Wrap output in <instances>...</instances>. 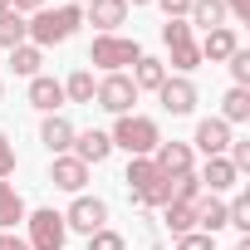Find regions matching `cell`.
I'll list each match as a JSON object with an SVG mask.
<instances>
[{
  "label": "cell",
  "instance_id": "obj_1",
  "mask_svg": "<svg viewBox=\"0 0 250 250\" xmlns=\"http://www.w3.org/2000/svg\"><path fill=\"white\" fill-rule=\"evenodd\" d=\"M123 182H128L133 201H138V206H147V211L172 201V177H167L152 157H133V162H128V177H123Z\"/></svg>",
  "mask_w": 250,
  "mask_h": 250
},
{
  "label": "cell",
  "instance_id": "obj_2",
  "mask_svg": "<svg viewBox=\"0 0 250 250\" xmlns=\"http://www.w3.org/2000/svg\"><path fill=\"white\" fill-rule=\"evenodd\" d=\"M83 25V10L79 5H59V10H35L30 15V44L35 49H49V44H64L74 30Z\"/></svg>",
  "mask_w": 250,
  "mask_h": 250
},
{
  "label": "cell",
  "instance_id": "obj_3",
  "mask_svg": "<svg viewBox=\"0 0 250 250\" xmlns=\"http://www.w3.org/2000/svg\"><path fill=\"white\" fill-rule=\"evenodd\" d=\"M113 147H123L128 157H152L157 152V143H162V133H157V123L152 118H143V113H123L118 123H113Z\"/></svg>",
  "mask_w": 250,
  "mask_h": 250
},
{
  "label": "cell",
  "instance_id": "obj_4",
  "mask_svg": "<svg viewBox=\"0 0 250 250\" xmlns=\"http://www.w3.org/2000/svg\"><path fill=\"white\" fill-rule=\"evenodd\" d=\"M138 59H143L138 40H123V35H98L93 49H88V64H98L103 74H123V69L138 64Z\"/></svg>",
  "mask_w": 250,
  "mask_h": 250
},
{
  "label": "cell",
  "instance_id": "obj_5",
  "mask_svg": "<svg viewBox=\"0 0 250 250\" xmlns=\"http://www.w3.org/2000/svg\"><path fill=\"white\" fill-rule=\"evenodd\" d=\"M162 44H167L172 69H177L182 79L201 64V49H196V35H191V25H187V20H167V25H162Z\"/></svg>",
  "mask_w": 250,
  "mask_h": 250
},
{
  "label": "cell",
  "instance_id": "obj_6",
  "mask_svg": "<svg viewBox=\"0 0 250 250\" xmlns=\"http://www.w3.org/2000/svg\"><path fill=\"white\" fill-rule=\"evenodd\" d=\"M25 226H30V250H64V235H69V226H64V216L54 211V206H44V211H30L25 216Z\"/></svg>",
  "mask_w": 250,
  "mask_h": 250
},
{
  "label": "cell",
  "instance_id": "obj_7",
  "mask_svg": "<svg viewBox=\"0 0 250 250\" xmlns=\"http://www.w3.org/2000/svg\"><path fill=\"white\" fill-rule=\"evenodd\" d=\"M93 103H98L103 113L123 118V113H133V103H138V88H133V79H128V74H103V79H98V93H93Z\"/></svg>",
  "mask_w": 250,
  "mask_h": 250
},
{
  "label": "cell",
  "instance_id": "obj_8",
  "mask_svg": "<svg viewBox=\"0 0 250 250\" xmlns=\"http://www.w3.org/2000/svg\"><path fill=\"white\" fill-rule=\"evenodd\" d=\"M64 226L79 230V235L103 230V226H108V201H98V196H74V206L64 211Z\"/></svg>",
  "mask_w": 250,
  "mask_h": 250
},
{
  "label": "cell",
  "instance_id": "obj_9",
  "mask_svg": "<svg viewBox=\"0 0 250 250\" xmlns=\"http://www.w3.org/2000/svg\"><path fill=\"white\" fill-rule=\"evenodd\" d=\"M157 98H162V108H167L172 118H187V113L196 108V83H191V79H182V74H177V79L167 74V83L157 88Z\"/></svg>",
  "mask_w": 250,
  "mask_h": 250
},
{
  "label": "cell",
  "instance_id": "obj_10",
  "mask_svg": "<svg viewBox=\"0 0 250 250\" xmlns=\"http://www.w3.org/2000/svg\"><path fill=\"white\" fill-rule=\"evenodd\" d=\"M83 20L98 25V35H118V25L128 20V0H88Z\"/></svg>",
  "mask_w": 250,
  "mask_h": 250
},
{
  "label": "cell",
  "instance_id": "obj_11",
  "mask_svg": "<svg viewBox=\"0 0 250 250\" xmlns=\"http://www.w3.org/2000/svg\"><path fill=\"white\" fill-rule=\"evenodd\" d=\"M49 182L59 187V191H74V196H83V182H88V167L74 157V152H64V157H54V167H49Z\"/></svg>",
  "mask_w": 250,
  "mask_h": 250
},
{
  "label": "cell",
  "instance_id": "obj_12",
  "mask_svg": "<svg viewBox=\"0 0 250 250\" xmlns=\"http://www.w3.org/2000/svg\"><path fill=\"white\" fill-rule=\"evenodd\" d=\"M201 191H211V196H221V191H230V187H240V172L230 167V157H206V167H201Z\"/></svg>",
  "mask_w": 250,
  "mask_h": 250
},
{
  "label": "cell",
  "instance_id": "obj_13",
  "mask_svg": "<svg viewBox=\"0 0 250 250\" xmlns=\"http://www.w3.org/2000/svg\"><path fill=\"white\" fill-rule=\"evenodd\" d=\"M191 143H196L206 157H226V147H230V123H221V118H201Z\"/></svg>",
  "mask_w": 250,
  "mask_h": 250
},
{
  "label": "cell",
  "instance_id": "obj_14",
  "mask_svg": "<svg viewBox=\"0 0 250 250\" xmlns=\"http://www.w3.org/2000/svg\"><path fill=\"white\" fill-rule=\"evenodd\" d=\"M108 152H113V138H108V133H98V128H88V133H74V157H79L83 167H98V162H108Z\"/></svg>",
  "mask_w": 250,
  "mask_h": 250
},
{
  "label": "cell",
  "instance_id": "obj_15",
  "mask_svg": "<svg viewBox=\"0 0 250 250\" xmlns=\"http://www.w3.org/2000/svg\"><path fill=\"white\" fill-rule=\"evenodd\" d=\"M74 133H79V128H74L64 113H49V118H44V128H40V143H44L54 157H64V152L74 147Z\"/></svg>",
  "mask_w": 250,
  "mask_h": 250
},
{
  "label": "cell",
  "instance_id": "obj_16",
  "mask_svg": "<svg viewBox=\"0 0 250 250\" xmlns=\"http://www.w3.org/2000/svg\"><path fill=\"white\" fill-rule=\"evenodd\" d=\"M196 49H201V59H211V64H226V59L240 49V40H235V30H230V25H221V30H206V40H201Z\"/></svg>",
  "mask_w": 250,
  "mask_h": 250
},
{
  "label": "cell",
  "instance_id": "obj_17",
  "mask_svg": "<svg viewBox=\"0 0 250 250\" xmlns=\"http://www.w3.org/2000/svg\"><path fill=\"white\" fill-rule=\"evenodd\" d=\"M30 103H35L40 113H59V108H64V83L49 79V74H35V79H30Z\"/></svg>",
  "mask_w": 250,
  "mask_h": 250
},
{
  "label": "cell",
  "instance_id": "obj_18",
  "mask_svg": "<svg viewBox=\"0 0 250 250\" xmlns=\"http://www.w3.org/2000/svg\"><path fill=\"white\" fill-rule=\"evenodd\" d=\"M152 162H157L167 177H182V172H191V143H157Z\"/></svg>",
  "mask_w": 250,
  "mask_h": 250
},
{
  "label": "cell",
  "instance_id": "obj_19",
  "mask_svg": "<svg viewBox=\"0 0 250 250\" xmlns=\"http://www.w3.org/2000/svg\"><path fill=\"white\" fill-rule=\"evenodd\" d=\"M128 79H133V88H138V93H143V88H152V93H157V88L167 83V64H162V59H152V54H143V59L133 64V74H128Z\"/></svg>",
  "mask_w": 250,
  "mask_h": 250
},
{
  "label": "cell",
  "instance_id": "obj_20",
  "mask_svg": "<svg viewBox=\"0 0 250 250\" xmlns=\"http://www.w3.org/2000/svg\"><path fill=\"white\" fill-rule=\"evenodd\" d=\"M191 211H196V230H201V235L226 230V201H221V196H201Z\"/></svg>",
  "mask_w": 250,
  "mask_h": 250
},
{
  "label": "cell",
  "instance_id": "obj_21",
  "mask_svg": "<svg viewBox=\"0 0 250 250\" xmlns=\"http://www.w3.org/2000/svg\"><path fill=\"white\" fill-rule=\"evenodd\" d=\"M187 25H191V30H221V25H226V5H221V0H191Z\"/></svg>",
  "mask_w": 250,
  "mask_h": 250
},
{
  "label": "cell",
  "instance_id": "obj_22",
  "mask_svg": "<svg viewBox=\"0 0 250 250\" xmlns=\"http://www.w3.org/2000/svg\"><path fill=\"white\" fill-rule=\"evenodd\" d=\"M25 216H30V211H25L20 191H15L10 182H0V230H15V226H20Z\"/></svg>",
  "mask_w": 250,
  "mask_h": 250
},
{
  "label": "cell",
  "instance_id": "obj_23",
  "mask_svg": "<svg viewBox=\"0 0 250 250\" xmlns=\"http://www.w3.org/2000/svg\"><path fill=\"white\" fill-rule=\"evenodd\" d=\"M20 44H30V20L5 10L0 15V49H20Z\"/></svg>",
  "mask_w": 250,
  "mask_h": 250
},
{
  "label": "cell",
  "instance_id": "obj_24",
  "mask_svg": "<svg viewBox=\"0 0 250 250\" xmlns=\"http://www.w3.org/2000/svg\"><path fill=\"white\" fill-rule=\"evenodd\" d=\"M93 93H98V83H93L88 69H74V74L64 79V103H88V108H93Z\"/></svg>",
  "mask_w": 250,
  "mask_h": 250
},
{
  "label": "cell",
  "instance_id": "obj_25",
  "mask_svg": "<svg viewBox=\"0 0 250 250\" xmlns=\"http://www.w3.org/2000/svg\"><path fill=\"white\" fill-rule=\"evenodd\" d=\"M250 118V88H226L221 98V123H245Z\"/></svg>",
  "mask_w": 250,
  "mask_h": 250
},
{
  "label": "cell",
  "instance_id": "obj_26",
  "mask_svg": "<svg viewBox=\"0 0 250 250\" xmlns=\"http://www.w3.org/2000/svg\"><path fill=\"white\" fill-rule=\"evenodd\" d=\"M40 64H44V49H35V44L10 49V69H15L20 79H35V74H40Z\"/></svg>",
  "mask_w": 250,
  "mask_h": 250
},
{
  "label": "cell",
  "instance_id": "obj_27",
  "mask_svg": "<svg viewBox=\"0 0 250 250\" xmlns=\"http://www.w3.org/2000/svg\"><path fill=\"white\" fill-rule=\"evenodd\" d=\"M162 211H167V221H162V226H167L172 235H187V230H196V211H191V206H182V201H167Z\"/></svg>",
  "mask_w": 250,
  "mask_h": 250
},
{
  "label": "cell",
  "instance_id": "obj_28",
  "mask_svg": "<svg viewBox=\"0 0 250 250\" xmlns=\"http://www.w3.org/2000/svg\"><path fill=\"white\" fill-rule=\"evenodd\" d=\"M226 226H235L240 235H250V196H235V201H226Z\"/></svg>",
  "mask_w": 250,
  "mask_h": 250
},
{
  "label": "cell",
  "instance_id": "obj_29",
  "mask_svg": "<svg viewBox=\"0 0 250 250\" xmlns=\"http://www.w3.org/2000/svg\"><path fill=\"white\" fill-rule=\"evenodd\" d=\"M226 64H230V79H235V88H250V49H235Z\"/></svg>",
  "mask_w": 250,
  "mask_h": 250
},
{
  "label": "cell",
  "instance_id": "obj_30",
  "mask_svg": "<svg viewBox=\"0 0 250 250\" xmlns=\"http://www.w3.org/2000/svg\"><path fill=\"white\" fill-rule=\"evenodd\" d=\"M88 250H128V240H123L118 230H108V226H103V230H93V235H88Z\"/></svg>",
  "mask_w": 250,
  "mask_h": 250
},
{
  "label": "cell",
  "instance_id": "obj_31",
  "mask_svg": "<svg viewBox=\"0 0 250 250\" xmlns=\"http://www.w3.org/2000/svg\"><path fill=\"white\" fill-rule=\"evenodd\" d=\"M177 250H216V235H201V230H187V235H177Z\"/></svg>",
  "mask_w": 250,
  "mask_h": 250
},
{
  "label": "cell",
  "instance_id": "obj_32",
  "mask_svg": "<svg viewBox=\"0 0 250 250\" xmlns=\"http://www.w3.org/2000/svg\"><path fill=\"white\" fill-rule=\"evenodd\" d=\"M10 172H15V143H10L5 133H0V182H5Z\"/></svg>",
  "mask_w": 250,
  "mask_h": 250
},
{
  "label": "cell",
  "instance_id": "obj_33",
  "mask_svg": "<svg viewBox=\"0 0 250 250\" xmlns=\"http://www.w3.org/2000/svg\"><path fill=\"white\" fill-rule=\"evenodd\" d=\"M157 5L167 10V20H187V10H191V0H157Z\"/></svg>",
  "mask_w": 250,
  "mask_h": 250
},
{
  "label": "cell",
  "instance_id": "obj_34",
  "mask_svg": "<svg viewBox=\"0 0 250 250\" xmlns=\"http://www.w3.org/2000/svg\"><path fill=\"white\" fill-rule=\"evenodd\" d=\"M226 5V15H235L240 25H250V0H221Z\"/></svg>",
  "mask_w": 250,
  "mask_h": 250
},
{
  "label": "cell",
  "instance_id": "obj_35",
  "mask_svg": "<svg viewBox=\"0 0 250 250\" xmlns=\"http://www.w3.org/2000/svg\"><path fill=\"white\" fill-rule=\"evenodd\" d=\"M10 10H15V15H25V20H30V15H35V10H44V0H10Z\"/></svg>",
  "mask_w": 250,
  "mask_h": 250
},
{
  "label": "cell",
  "instance_id": "obj_36",
  "mask_svg": "<svg viewBox=\"0 0 250 250\" xmlns=\"http://www.w3.org/2000/svg\"><path fill=\"white\" fill-rule=\"evenodd\" d=\"M0 250H30V245H25L15 230H0Z\"/></svg>",
  "mask_w": 250,
  "mask_h": 250
},
{
  "label": "cell",
  "instance_id": "obj_37",
  "mask_svg": "<svg viewBox=\"0 0 250 250\" xmlns=\"http://www.w3.org/2000/svg\"><path fill=\"white\" fill-rule=\"evenodd\" d=\"M235 250H250V235H240V240H235Z\"/></svg>",
  "mask_w": 250,
  "mask_h": 250
},
{
  "label": "cell",
  "instance_id": "obj_38",
  "mask_svg": "<svg viewBox=\"0 0 250 250\" xmlns=\"http://www.w3.org/2000/svg\"><path fill=\"white\" fill-rule=\"evenodd\" d=\"M5 10H10V0H0V15H5Z\"/></svg>",
  "mask_w": 250,
  "mask_h": 250
},
{
  "label": "cell",
  "instance_id": "obj_39",
  "mask_svg": "<svg viewBox=\"0 0 250 250\" xmlns=\"http://www.w3.org/2000/svg\"><path fill=\"white\" fill-rule=\"evenodd\" d=\"M128 5H152V0H128Z\"/></svg>",
  "mask_w": 250,
  "mask_h": 250
},
{
  "label": "cell",
  "instance_id": "obj_40",
  "mask_svg": "<svg viewBox=\"0 0 250 250\" xmlns=\"http://www.w3.org/2000/svg\"><path fill=\"white\" fill-rule=\"evenodd\" d=\"M69 5H88V0H69Z\"/></svg>",
  "mask_w": 250,
  "mask_h": 250
},
{
  "label": "cell",
  "instance_id": "obj_41",
  "mask_svg": "<svg viewBox=\"0 0 250 250\" xmlns=\"http://www.w3.org/2000/svg\"><path fill=\"white\" fill-rule=\"evenodd\" d=\"M0 93H5V83H0Z\"/></svg>",
  "mask_w": 250,
  "mask_h": 250
}]
</instances>
